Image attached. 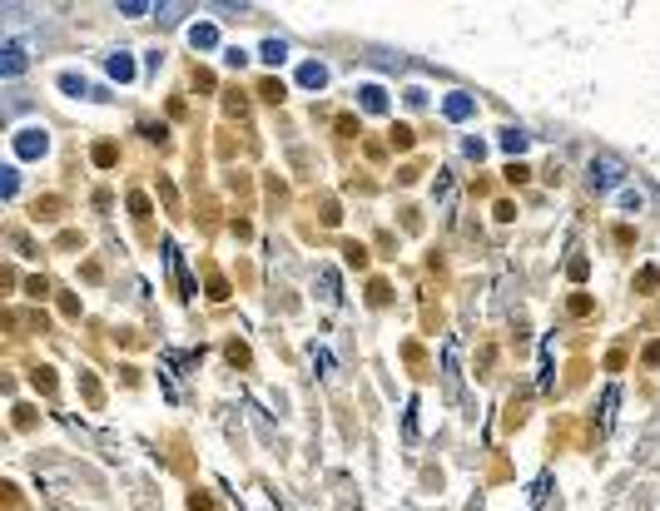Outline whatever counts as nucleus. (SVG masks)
I'll list each match as a JSON object with an SVG mask.
<instances>
[{
    "label": "nucleus",
    "instance_id": "obj_1",
    "mask_svg": "<svg viewBox=\"0 0 660 511\" xmlns=\"http://www.w3.org/2000/svg\"><path fill=\"white\" fill-rule=\"evenodd\" d=\"M616 184H621V169L611 159H596L591 164V189H616Z\"/></svg>",
    "mask_w": 660,
    "mask_h": 511
},
{
    "label": "nucleus",
    "instance_id": "obj_2",
    "mask_svg": "<svg viewBox=\"0 0 660 511\" xmlns=\"http://www.w3.org/2000/svg\"><path fill=\"white\" fill-rule=\"evenodd\" d=\"M20 70H25V45L10 40V45H6V60H0V75L10 80V75H20Z\"/></svg>",
    "mask_w": 660,
    "mask_h": 511
},
{
    "label": "nucleus",
    "instance_id": "obj_3",
    "mask_svg": "<svg viewBox=\"0 0 660 511\" xmlns=\"http://www.w3.org/2000/svg\"><path fill=\"white\" fill-rule=\"evenodd\" d=\"M45 149V130H20L15 134V154L20 159H30V154H40Z\"/></svg>",
    "mask_w": 660,
    "mask_h": 511
},
{
    "label": "nucleus",
    "instance_id": "obj_4",
    "mask_svg": "<svg viewBox=\"0 0 660 511\" xmlns=\"http://www.w3.org/2000/svg\"><path fill=\"white\" fill-rule=\"evenodd\" d=\"M298 85H308V90H323V85H328V70H323V65H303V70H298Z\"/></svg>",
    "mask_w": 660,
    "mask_h": 511
},
{
    "label": "nucleus",
    "instance_id": "obj_5",
    "mask_svg": "<svg viewBox=\"0 0 660 511\" xmlns=\"http://www.w3.org/2000/svg\"><path fill=\"white\" fill-rule=\"evenodd\" d=\"M442 109H447L452 120H467V115H472V99H467V94H447V104H442Z\"/></svg>",
    "mask_w": 660,
    "mask_h": 511
},
{
    "label": "nucleus",
    "instance_id": "obj_6",
    "mask_svg": "<svg viewBox=\"0 0 660 511\" xmlns=\"http://www.w3.org/2000/svg\"><path fill=\"white\" fill-rule=\"evenodd\" d=\"M109 75L115 80H134V60L129 55H115V60H109Z\"/></svg>",
    "mask_w": 660,
    "mask_h": 511
},
{
    "label": "nucleus",
    "instance_id": "obj_7",
    "mask_svg": "<svg viewBox=\"0 0 660 511\" xmlns=\"http://www.w3.org/2000/svg\"><path fill=\"white\" fill-rule=\"evenodd\" d=\"M363 109H372V115H382V109H388V99H382V90H377V85H367V90H363Z\"/></svg>",
    "mask_w": 660,
    "mask_h": 511
},
{
    "label": "nucleus",
    "instance_id": "obj_8",
    "mask_svg": "<svg viewBox=\"0 0 660 511\" xmlns=\"http://www.w3.org/2000/svg\"><path fill=\"white\" fill-rule=\"evenodd\" d=\"M189 40H194L199 50H213V45H218V35H213V25H194V35H189Z\"/></svg>",
    "mask_w": 660,
    "mask_h": 511
},
{
    "label": "nucleus",
    "instance_id": "obj_9",
    "mask_svg": "<svg viewBox=\"0 0 660 511\" xmlns=\"http://www.w3.org/2000/svg\"><path fill=\"white\" fill-rule=\"evenodd\" d=\"M283 55H288V50H283V40H268V45H263V60H268V65H279Z\"/></svg>",
    "mask_w": 660,
    "mask_h": 511
},
{
    "label": "nucleus",
    "instance_id": "obj_10",
    "mask_svg": "<svg viewBox=\"0 0 660 511\" xmlns=\"http://www.w3.org/2000/svg\"><path fill=\"white\" fill-rule=\"evenodd\" d=\"M502 149H512V154H521V149H526V134H517V130H507V134H502Z\"/></svg>",
    "mask_w": 660,
    "mask_h": 511
}]
</instances>
